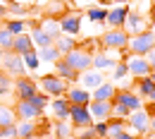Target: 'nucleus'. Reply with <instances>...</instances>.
<instances>
[{"label":"nucleus","instance_id":"obj_1","mask_svg":"<svg viewBox=\"0 0 155 139\" xmlns=\"http://www.w3.org/2000/svg\"><path fill=\"white\" fill-rule=\"evenodd\" d=\"M155 48V29H148L143 34H136V36H129V43H127V50L129 55H148Z\"/></svg>","mask_w":155,"mask_h":139},{"label":"nucleus","instance_id":"obj_2","mask_svg":"<svg viewBox=\"0 0 155 139\" xmlns=\"http://www.w3.org/2000/svg\"><path fill=\"white\" fill-rule=\"evenodd\" d=\"M0 70L7 72L15 79L17 77H26V65H24L21 55L12 53V50H2V55H0Z\"/></svg>","mask_w":155,"mask_h":139},{"label":"nucleus","instance_id":"obj_3","mask_svg":"<svg viewBox=\"0 0 155 139\" xmlns=\"http://www.w3.org/2000/svg\"><path fill=\"white\" fill-rule=\"evenodd\" d=\"M36 84H38L41 94H45V96H53V99L64 96V94H67V89H69V82L60 79L58 75H45V77H41Z\"/></svg>","mask_w":155,"mask_h":139},{"label":"nucleus","instance_id":"obj_4","mask_svg":"<svg viewBox=\"0 0 155 139\" xmlns=\"http://www.w3.org/2000/svg\"><path fill=\"white\" fill-rule=\"evenodd\" d=\"M98 43L105 48V50H127V43H129V36L124 29H107Z\"/></svg>","mask_w":155,"mask_h":139},{"label":"nucleus","instance_id":"obj_5","mask_svg":"<svg viewBox=\"0 0 155 139\" xmlns=\"http://www.w3.org/2000/svg\"><path fill=\"white\" fill-rule=\"evenodd\" d=\"M64 62H67V65H72L79 75H81V72H86V70H91V67H93V55H91L86 48H79V46H77L72 53H67V55H64Z\"/></svg>","mask_w":155,"mask_h":139},{"label":"nucleus","instance_id":"obj_6","mask_svg":"<svg viewBox=\"0 0 155 139\" xmlns=\"http://www.w3.org/2000/svg\"><path fill=\"white\" fill-rule=\"evenodd\" d=\"M127 125H129V130H134L136 134H148L150 132V113L143 110V108L134 110V113H129Z\"/></svg>","mask_w":155,"mask_h":139},{"label":"nucleus","instance_id":"obj_7","mask_svg":"<svg viewBox=\"0 0 155 139\" xmlns=\"http://www.w3.org/2000/svg\"><path fill=\"white\" fill-rule=\"evenodd\" d=\"M15 94H17V101H29L31 96L38 94V84L31 77H17L15 79Z\"/></svg>","mask_w":155,"mask_h":139},{"label":"nucleus","instance_id":"obj_8","mask_svg":"<svg viewBox=\"0 0 155 139\" xmlns=\"http://www.w3.org/2000/svg\"><path fill=\"white\" fill-rule=\"evenodd\" d=\"M124 62H127V67H129V75L136 77V79H141V77H150V72H153V67L148 65V60L143 58V55H129Z\"/></svg>","mask_w":155,"mask_h":139},{"label":"nucleus","instance_id":"obj_9","mask_svg":"<svg viewBox=\"0 0 155 139\" xmlns=\"http://www.w3.org/2000/svg\"><path fill=\"white\" fill-rule=\"evenodd\" d=\"M58 22H60L62 34H67V36H77L79 31H81V15L74 12V10H67Z\"/></svg>","mask_w":155,"mask_h":139},{"label":"nucleus","instance_id":"obj_10","mask_svg":"<svg viewBox=\"0 0 155 139\" xmlns=\"http://www.w3.org/2000/svg\"><path fill=\"white\" fill-rule=\"evenodd\" d=\"M112 101H115V103H122L124 108H129V113H134V110H141V108H143L141 96H138L136 91H131V89H119Z\"/></svg>","mask_w":155,"mask_h":139},{"label":"nucleus","instance_id":"obj_11","mask_svg":"<svg viewBox=\"0 0 155 139\" xmlns=\"http://www.w3.org/2000/svg\"><path fill=\"white\" fill-rule=\"evenodd\" d=\"M124 31H127V36H136V34H143V31H148V22L143 19L138 12H127V19H124V26H122Z\"/></svg>","mask_w":155,"mask_h":139},{"label":"nucleus","instance_id":"obj_12","mask_svg":"<svg viewBox=\"0 0 155 139\" xmlns=\"http://www.w3.org/2000/svg\"><path fill=\"white\" fill-rule=\"evenodd\" d=\"M127 12H129L127 5H115L112 10H107L105 26H107V29H122V26H124V19H127Z\"/></svg>","mask_w":155,"mask_h":139},{"label":"nucleus","instance_id":"obj_13","mask_svg":"<svg viewBox=\"0 0 155 139\" xmlns=\"http://www.w3.org/2000/svg\"><path fill=\"white\" fill-rule=\"evenodd\" d=\"M69 122H72L74 127H86V125H93V118H91L88 106H72V108H69Z\"/></svg>","mask_w":155,"mask_h":139},{"label":"nucleus","instance_id":"obj_14","mask_svg":"<svg viewBox=\"0 0 155 139\" xmlns=\"http://www.w3.org/2000/svg\"><path fill=\"white\" fill-rule=\"evenodd\" d=\"M103 82H105L103 79V72H98V70H93V67L79 75V84H81V89H86V91H96Z\"/></svg>","mask_w":155,"mask_h":139},{"label":"nucleus","instance_id":"obj_15","mask_svg":"<svg viewBox=\"0 0 155 139\" xmlns=\"http://www.w3.org/2000/svg\"><path fill=\"white\" fill-rule=\"evenodd\" d=\"M88 110H91V118L96 122L98 120H110L112 118V101H91Z\"/></svg>","mask_w":155,"mask_h":139},{"label":"nucleus","instance_id":"obj_16","mask_svg":"<svg viewBox=\"0 0 155 139\" xmlns=\"http://www.w3.org/2000/svg\"><path fill=\"white\" fill-rule=\"evenodd\" d=\"M26 24H29V29H31V34H29V36H31V41H34L36 50H38V48H45V46H55V41L50 39V36L41 29L38 24H36V22H26Z\"/></svg>","mask_w":155,"mask_h":139},{"label":"nucleus","instance_id":"obj_17","mask_svg":"<svg viewBox=\"0 0 155 139\" xmlns=\"http://www.w3.org/2000/svg\"><path fill=\"white\" fill-rule=\"evenodd\" d=\"M69 108H72V103L67 96H58L50 101V110H53L55 120H69Z\"/></svg>","mask_w":155,"mask_h":139},{"label":"nucleus","instance_id":"obj_18","mask_svg":"<svg viewBox=\"0 0 155 139\" xmlns=\"http://www.w3.org/2000/svg\"><path fill=\"white\" fill-rule=\"evenodd\" d=\"M72 106H88L91 103V91H86V89H81V86H69L67 89V94H64Z\"/></svg>","mask_w":155,"mask_h":139},{"label":"nucleus","instance_id":"obj_19","mask_svg":"<svg viewBox=\"0 0 155 139\" xmlns=\"http://www.w3.org/2000/svg\"><path fill=\"white\" fill-rule=\"evenodd\" d=\"M36 46H34V41L29 34H19V36H15L12 41V53H17V55H26V53H31Z\"/></svg>","mask_w":155,"mask_h":139},{"label":"nucleus","instance_id":"obj_20","mask_svg":"<svg viewBox=\"0 0 155 139\" xmlns=\"http://www.w3.org/2000/svg\"><path fill=\"white\" fill-rule=\"evenodd\" d=\"M55 75H58L60 79H64V82H79V72L72 67V65H67L64 58H60L58 62H55Z\"/></svg>","mask_w":155,"mask_h":139},{"label":"nucleus","instance_id":"obj_21","mask_svg":"<svg viewBox=\"0 0 155 139\" xmlns=\"http://www.w3.org/2000/svg\"><path fill=\"white\" fill-rule=\"evenodd\" d=\"M38 132L36 120H19L17 122V139H34Z\"/></svg>","mask_w":155,"mask_h":139},{"label":"nucleus","instance_id":"obj_22","mask_svg":"<svg viewBox=\"0 0 155 139\" xmlns=\"http://www.w3.org/2000/svg\"><path fill=\"white\" fill-rule=\"evenodd\" d=\"M15 113H17V120H36L41 115V113L31 106V103H29V101H17Z\"/></svg>","mask_w":155,"mask_h":139},{"label":"nucleus","instance_id":"obj_23","mask_svg":"<svg viewBox=\"0 0 155 139\" xmlns=\"http://www.w3.org/2000/svg\"><path fill=\"white\" fill-rule=\"evenodd\" d=\"M115 94H117L115 84H112V82H103L96 91L91 94V99H93V101H112V99H115Z\"/></svg>","mask_w":155,"mask_h":139},{"label":"nucleus","instance_id":"obj_24","mask_svg":"<svg viewBox=\"0 0 155 139\" xmlns=\"http://www.w3.org/2000/svg\"><path fill=\"white\" fill-rule=\"evenodd\" d=\"M110 53H112V50H107V53H96V55H93V70H98V72L112 70V67H115V58H112Z\"/></svg>","mask_w":155,"mask_h":139},{"label":"nucleus","instance_id":"obj_25","mask_svg":"<svg viewBox=\"0 0 155 139\" xmlns=\"http://www.w3.org/2000/svg\"><path fill=\"white\" fill-rule=\"evenodd\" d=\"M38 26H41V29H43V31H45V34H48V36H50L53 41L62 36V29H60V22L55 19V17H45V19L41 22Z\"/></svg>","mask_w":155,"mask_h":139},{"label":"nucleus","instance_id":"obj_26","mask_svg":"<svg viewBox=\"0 0 155 139\" xmlns=\"http://www.w3.org/2000/svg\"><path fill=\"white\" fill-rule=\"evenodd\" d=\"M55 48L60 50V55L64 58L67 53H72V50L77 48V41H74V36H67V34H62L60 39H55Z\"/></svg>","mask_w":155,"mask_h":139},{"label":"nucleus","instance_id":"obj_27","mask_svg":"<svg viewBox=\"0 0 155 139\" xmlns=\"http://www.w3.org/2000/svg\"><path fill=\"white\" fill-rule=\"evenodd\" d=\"M124 130H127V120H122V118H110L107 120V137L110 139H117Z\"/></svg>","mask_w":155,"mask_h":139},{"label":"nucleus","instance_id":"obj_28","mask_svg":"<svg viewBox=\"0 0 155 139\" xmlns=\"http://www.w3.org/2000/svg\"><path fill=\"white\" fill-rule=\"evenodd\" d=\"M74 134V125L69 120H58L55 122V137L58 139H72Z\"/></svg>","mask_w":155,"mask_h":139},{"label":"nucleus","instance_id":"obj_29","mask_svg":"<svg viewBox=\"0 0 155 139\" xmlns=\"http://www.w3.org/2000/svg\"><path fill=\"white\" fill-rule=\"evenodd\" d=\"M10 125H17V113H15V108L0 106V127H10Z\"/></svg>","mask_w":155,"mask_h":139},{"label":"nucleus","instance_id":"obj_30","mask_svg":"<svg viewBox=\"0 0 155 139\" xmlns=\"http://www.w3.org/2000/svg\"><path fill=\"white\" fill-rule=\"evenodd\" d=\"M38 58H41V62H58L62 55H60V50L55 48V46H45V48H38Z\"/></svg>","mask_w":155,"mask_h":139},{"label":"nucleus","instance_id":"obj_31","mask_svg":"<svg viewBox=\"0 0 155 139\" xmlns=\"http://www.w3.org/2000/svg\"><path fill=\"white\" fill-rule=\"evenodd\" d=\"M29 12H31V5H29V2H10V5H7V15H15L17 19L26 17Z\"/></svg>","mask_w":155,"mask_h":139},{"label":"nucleus","instance_id":"obj_32","mask_svg":"<svg viewBox=\"0 0 155 139\" xmlns=\"http://www.w3.org/2000/svg\"><path fill=\"white\" fill-rule=\"evenodd\" d=\"M153 89H155V84H153V79H150V77H141V79L136 82V94H138L141 99H148Z\"/></svg>","mask_w":155,"mask_h":139},{"label":"nucleus","instance_id":"obj_33","mask_svg":"<svg viewBox=\"0 0 155 139\" xmlns=\"http://www.w3.org/2000/svg\"><path fill=\"white\" fill-rule=\"evenodd\" d=\"M2 26H5V29H7L10 34H12V36H19V34H26V29H29V24H26L24 19H10V22H5Z\"/></svg>","mask_w":155,"mask_h":139},{"label":"nucleus","instance_id":"obj_34","mask_svg":"<svg viewBox=\"0 0 155 139\" xmlns=\"http://www.w3.org/2000/svg\"><path fill=\"white\" fill-rule=\"evenodd\" d=\"M72 139H98V137H96V127H93V125H86V127H74Z\"/></svg>","mask_w":155,"mask_h":139},{"label":"nucleus","instance_id":"obj_35","mask_svg":"<svg viewBox=\"0 0 155 139\" xmlns=\"http://www.w3.org/2000/svg\"><path fill=\"white\" fill-rule=\"evenodd\" d=\"M86 17H88L91 22H100V24H105L107 10H105V7H88V10H86Z\"/></svg>","mask_w":155,"mask_h":139},{"label":"nucleus","instance_id":"obj_36","mask_svg":"<svg viewBox=\"0 0 155 139\" xmlns=\"http://www.w3.org/2000/svg\"><path fill=\"white\" fill-rule=\"evenodd\" d=\"M29 103H31V106H34V108H36L38 113H43V110H45V108L50 106L48 96H45V94H41V91L36 94V96H31V99H29Z\"/></svg>","mask_w":155,"mask_h":139},{"label":"nucleus","instance_id":"obj_37","mask_svg":"<svg viewBox=\"0 0 155 139\" xmlns=\"http://www.w3.org/2000/svg\"><path fill=\"white\" fill-rule=\"evenodd\" d=\"M21 60H24V65H26V70H38L41 65V58H38V50L34 48L31 53H26V55H21Z\"/></svg>","mask_w":155,"mask_h":139},{"label":"nucleus","instance_id":"obj_38","mask_svg":"<svg viewBox=\"0 0 155 139\" xmlns=\"http://www.w3.org/2000/svg\"><path fill=\"white\" fill-rule=\"evenodd\" d=\"M12 41H15V36L5 26H0V50H12Z\"/></svg>","mask_w":155,"mask_h":139},{"label":"nucleus","instance_id":"obj_39","mask_svg":"<svg viewBox=\"0 0 155 139\" xmlns=\"http://www.w3.org/2000/svg\"><path fill=\"white\" fill-rule=\"evenodd\" d=\"M10 89H15V77H10L7 72L0 70V94H7Z\"/></svg>","mask_w":155,"mask_h":139},{"label":"nucleus","instance_id":"obj_40","mask_svg":"<svg viewBox=\"0 0 155 139\" xmlns=\"http://www.w3.org/2000/svg\"><path fill=\"white\" fill-rule=\"evenodd\" d=\"M127 75H129V67H127V62H115V67H112V82L124 79Z\"/></svg>","mask_w":155,"mask_h":139},{"label":"nucleus","instance_id":"obj_41","mask_svg":"<svg viewBox=\"0 0 155 139\" xmlns=\"http://www.w3.org/2000/svg\"><path fill=\"white\" fill-rule=\"evenodd\" d=\"M112 118L127 120V118H129V108H124L122 103H115V101H112Z\"/></svg>","mask_w":155,"mask_h":139},{"label":"nucleus","instance_id":"obj_42","mask_svg":"<svg viewBox=\"0 0 155 139\" xmlns=\"http://www.w3.org/2000/svg\"><path fill=\"white\" fill-rule=\"evenodd\" d=\"M93 127H96V137L98 139L107 137V120H98V122H93Z\"/></svg>","mask_w":155,"mask_h":139},{"label":"nucleus","instance_id":"obj_43","mask_svg":"<svg viewBox=\"0 0 155 139\" xmlns=\"http://www.w3.org/2000/svg\"><path fill=\"white\" fill-rule=\"evenodd\" d=\"M0 139H17V125L0 127Z\"/></svg>","mask_w":155,"mask_h":139},{"label":"nucleus","instance_id":"obj_44","mask_svg":"<svg viewBox=\"0 0 155 139\" xmlns=\"http://www.w3.org/2000/svg\"><path fill=\"white\" fill-rule=\"evenodd\" d=\"M146 60H148V65L153 67V72H155V48L150 50V53H148V55H146Z\"/></svg>","mask_w":155,"mask_h":139},{"label":"nucleus","instance_id":"obj_45","mask_svg":"<svg viewBox=\"0 0 155 139\" xmlns=\"http://www.w3.org/2000/svg\"><path fill=\"white\" fill-rule=\"evenodd\" d=\"M117 139H138V137H136L134 132H127V130H124V132H122V134H119Z\"/></svg>","mask_w":155,"mask_h":139},{"label":"nucleus","instance_id":"obj_46","mask_svg":"<svg viewBox=\"0 0 155 139\" xmlns=\"http://www.w3.org/2000/svg\"><path fill=\"white\" fill-rule=\"evenodd\" d=\"M5 15H7V5H2V2H0V19H2Z\"/></svg>","mask_w":155,"mask_h":139},{"label":"nucleus","instance_id":"obj_47","mask_svg":"<svg viewBox=\"0 0 155 139\" xmlns=\"http://www.w3.org/2000/svg\"><path fill=\"white\" fill-rule=\"evenodd\" d=\"M150 134H155V113L150 115Z\"/></svg>","mask_w":155,"mask_h":139},{"label":"nucleus","instance_id":"obj_48","mask_svg":"<svg viewBox=\"0 0 155 139\" xmlns=\"http://www.w3.org/2000/svg\"><path fill=\"white\" fill-rule=\"evenodd\" d=\"M146 101H150V103H155V89H153V91H150V96H148V99H146Z\"/></svg>","mask_w":155,"mask_h":139},{"label":"nucleus","instance_id":"obj_49","mask_svg":"<svg viewBox=\"0 0 155 139\" xmlns=\"http://www.w3.org/2000/svg\"><path fill=\"white\" fill-rule=\"evenodd\" d=\"M58 2H64V5H69V2H74V0H58Z\"/></svg>","mask_w":155,"mask_h":139},{"label":"nucleus","instance_id":"obj_50","mask_svg":"<svg viewBox=\"0 0 155 139\" xmlns=\"http://www.w3.org/2000/svg\"><path fill=\"white\" fill-rule=\"evenodd\" d=\"M150 79H153V84H155V72H150Z\"/></svg>","mask_w":155,"mask_h":139},{"label":"nucleus","instance_id":"obj_51","mask_svg":"<svg viewBox=\"0 0 155 139\" xmlns=\"http://www.w3.org/2000/svg\"><path fill=\"white\" fill-rule=\"evenodd\" d=\"M112 2H129V0H112Z\"/></svg>","mask_w":155,"mask_h":139},{"label":"nucleus","instance_id":"obj_52","mask_svg":"<svg viewBox=\"0 0 155 139\" xmlns=\"http://www.w3.org/2000/svg\"><path fill=\"white\" fill-rule=\"evenodd\" d=\"M34 139H45V137H38V134H36V137H34Z\"/></svg>","mask_w":155,"mask_h":139},{"label":"nucleus","instance_id":"obj_53","mask_svg":"<svg viewBox=\"0 0 155 139\" xmlns=\"http://www.w3.org/2000/svg\"><path fill=\"white\" fill-rule=\"evenodd\" d=\"M0 2H12V0H0Z\"/></svg>","mask_w":155,"mask_h":139},{"label":"nucleus","instance_id":"obj_54","mask_svg":"<svg viewBox=\"0 0 155 139\" xmlns=\"http://www.w3.org/2000/svg\"><path fill=\"white\" fill-rule=\"evenodd\" d=\"M150 139H155V134H150Z\"/></svg>","mask_w":155,"mask_h":139},{"label":"nucleus","instance_id":"obj_55","mask_svg":"<svg viewBox=\"0 0 155 139\" xmlns=\"http://www.w3.org/2000/svg\"><path fill=\"white\" fill-rule=\"evenodd\" d=\"M0 55H2V50H0Z\"/></svg>","mask_w":155,"mask_h":139},{"label":"nucleus","instance_id":"obj_56","mask_svg":"<svg viewBox=\"0 0 155 139\" xmlns=\"http://www.w3.org/2000/svg\"><path fill=\"white\" fill-rule=\"evenodd\" d=\"M105 139H110V137H105Z\"/></svg>","mask_w":155,"mask_h":139}]
</instances>
